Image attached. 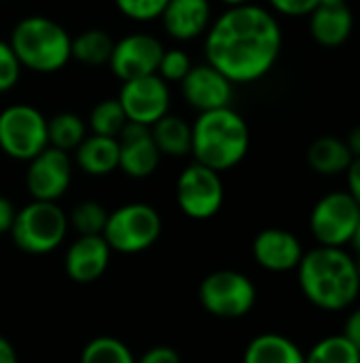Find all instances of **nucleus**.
I'll use <instances>...</instances> for the list:
<instances>
[{
	"label": "nucleus",
	"instance_id": "nucleus-1",
	"mask_svg": "<svg viewBox=\"0 0 360 363\" xmlns=\"http://www.w3.org/2000/svg\"><path fill=\"white\" fill-rule=\"evenodd\" d=\"M206 62L233 85L263 79L282 51V28L274 13L246 2L227 6L206 30Z\"/></svg>",
	"mask_w": 360,
	"mask_h": 363
},
{
	"label": "nucleus",
	"instance_id": "nucleus-2",
	"mask_svg": "<svg viewBox=\"0 0 360 363\" xmlns=\"http://www.w3.org/2000/svg\"><path fill=\"white\" fill-rule=\"evenodd\" d=\"M299 287L310 304L320 311H346L360 294L354 257L344 247H323L306 251L299 266Z\"/></svg>",
	"mask_w": 360,
	"mask_h": 363
},
{
	"label": "nucleus",
	"instance_id": "nucleus-3",
	"mask_svg": "<svg viewBox=\"0 0 360 363\" xmlns=\"http://www.w3.org/2000/svg\"><path fill=\"white\" fill-rule=\"evenodd\" d=\"M250 130L231 106L204 111L191 125V153L197 164L216 172L236 168L248 153Z\"/></svg>",
	"mask_w": 360,
	"mask_h": 363
},
{
	"label": "nucleus",
	"instance_id": "nucleus-4",
	"mask_svg": "<svg viewBox=\"0 0 360 363\" xmlns=\"http://www.w3.org/2000/svg\"><path fill=\"white\" fill-rule=\"evenodd\" d=\"M21 68L38 74L62 70L70 60V34L51 17L28 15L19 19L8 38Z\"/></svg>",
	"mask_w": 360,
	"mask_h": 363
},
{
	"label": "nucleus",
	"instance_id": "nucleus-5",
	"mask_svg": "<svg viewBox=\"0 0 360 363\" xmlns=\"http://www.w3.org/2000/svg\"><path fill=\"white\" fill-rule=\"evenodd\" d=\"M68 232V217L55 202L32 200L17 211L11 228L13 242L30 255H45L55 251Z\"/></svg>",
	"mask_w": 360,
	"mask_h": 363
},
{
	"label": "nucleus",
	"instance_id": "nucleus-6",
	"mask_svg": "<svg viewBox=\"0 0 360 363\" xmlns=\"http://www.w3.org/2000/svg\"><path fill=\"white\" fill-rule=\"evenodd\" d=\"M102 236L110 251L125 255L142 253L161 236V217L151 204L129 202L108 213Z\"/></svg>",
	"mask_w": 360,
	"mask_h": 363
},
{
	"label": "nucleus",
	"instance_id": "nucleus-7",
	"mask_svg": "<svg viewBox=\"0 0 360 363\" xmlns=\"http://www.w3.org/2000/svg\"><path fill=\"white\" fill-rule=\"evenodd\" d=\"M49 147L47 117L30 104H11L0 113V151L17 162H30Z\"/></svg>",
	"mask_w": 360,
	"mask_h": 363
},
{
	"label": "nucleus",
	"instance_id": "nucleus-8",
	"mask_svg": "<svg viewBox=\"0 0 360 363\" xmlns=\"http://www.w3.org/2000/svg\"><path fill=\"white\" fill-rule=\"evenodd\" d=\"M199 302L219 319H242L255 308L257 287L242 272L216 270L202 281Z\"/></svg>",
	"mask_w": 360,
	"mask_h": 363
},
{
	"label": "nucleus",
	"instance_id": "nucleus-9",
	"mask_svg": "<svg viewBox=\"0 0 360 363\" xmlns=\"http://www.w3.org/2000/svg\"><path fill=\"white\" fill-rule=\"evenodd\" d=\"M359 219V202L348 191H331L314 204L310 230L323 247H346L354 238Z\"/></svg>",
	"mask_w": 360,
	"mask_h": 363
},
{
	"label": "nucleus",
	"instance_id": "nucleus-10",
	"mask_svg": "<svg viewBox=\"0 0 360 363\" xmlns=\"http://www.w3.org/2000/svg\"><path fill=\"white\" fill-rule=\"evenodd\" d=\"M225 200V187L221 181V172L204 166V164H189L178 181H176V202L180 211L197 221L214 217Z\"/></svg>",
	"mask_w": 360,
	"mask_h": 363
},
{
	"label": "nucleus",
	"instance_id": "nucleus-11",
	"mask_svg": "<svg viewBox=\"0 0 360 363\" xmlns=\"http://www.w3.org/2000/svg\"><path fill=\"white\" fill-rule=\"evenodd\" d=\"M117 100L129 123L146 128L170 113V87L159 74L123 81Z\"/></svg>",
	"mask_w": 360,
	"mask_h": 363
},
{
	"label": "nucleus",
	"instance_id": "nucleus-12",
	"mask_svg": "<svg viewBox=\"0 0 360 363\" xmlns=\"http://www.w3.org/2000/svg\"><path fill=\"white\" fill-rule=\"evenodd\" d=\"M72 181V160L70 153L55 147L42 149L36 157L28 162L25 187L32 200L57 202Z\"/></svg>",
	"mask_w": 360,
	"mask_h": 363
},
{
	"label": "nucleus",
	"instance_id": "nucleus-13",
	"mask_svg": "<svg viewBox=\"0 0 360 363\" xmlns=\"http://www.w3.org/2000/svg\"><path fill=\"white\" fill-rule=\"evenodd\" d=\"M163 53L159 38L146 32H134L115 43L108 66L112 74L123 83L138 77L157 74V66Z\"/></svg>",
	"mask_w": 360,
	"mask_h": 363
},
{
	"label": "nucleus",
	"instance_id": "nucleus-14",
	"mask_svg": "<svg viewBox=\"0 0 360 363\" xmlns=\"http://www.w3.org/2000/svg\"><path fill=\"white\" fill-rule=\"evenodd\" d=\"M180 91L189 106L204 113V111L231 106L233 83L214 66L204 62V64L191 66L187 77L180 81Z\"/></svg>",
	"mask_w": 360,
	"mask_h": 363
},
{
	"label": "nucleus",
	"instance_id": "nucleus-15",
	"mask_svg": "<svg viewBox=\"0 0 360 363\" xmlns=\"http://www.w3.org/2000/svg\"><path fill=\"white\" fill-rule=\"evenodd\" d=\"M119 140V170L132 179L151 177L161 160V153L151 136V128L129 123L117 136Z\"/></svg>",
	"mask_w": 360,
	"mask_h": 363
},
{
	"label": "nucleus",
	"instance_id": "nucleus-16",
	"mask_svg": "<svg viewBox=\"0 0 360 363\" xmlns=\"http://www.w3.org/2000/svg\"><path fill=\"white\" fill-rule=\"evenodd\" d=\"M301 240L282 228H267L259 232L252 240V255L257 264L269 272H291L297 270L303 257Z\"/></svg>",
	"mask_w": 360,
	"mask_h": 363
},
{
	"label": "nucleus",
	"instance_id": "nucleus-17",
	"mask_svg": "<svg viewBox=\"0 0 360 363\" xmlns=\"http://www.w3.org/2000/svg\"><path fill=\"white\" fill-rule=\"evenodd\" d=\"M110 253L104 236H79L66 251V274L81 285L93 283L106 272Z\"/></svg>",
	"mask_w": 360,
	"mask_h": 363
},
{
	"label": "nucleus",
	"instance_id": "nucleus-18",
	"mask_svg": "<svg viewBox=\"0 0 360 363\" xmlns=\"http://www.w3.org/2000/svg\"><path fill=\"white\" fill-rule=\"evenodd\" d=\"M163 30L176 40H193L212 23L210 0H168L161 13Z\"/></svg>",
	"mask_w": 360,
	"mask_h": 363
},
{
	"label": "nucleus",
	"instance_id": "nucleus-19",
	"mask_svg": "<svg viewBox=\"0 0 360 363\" xmlns=\"http://www.w3.org/2000/svg\"><path fill=\"white\" fill-rule=\"evenodd\" d=\"M308 17L310 34L323 47L344 45L354 30V15L348 4H318Z\"/></svg>",
	"mask_w": 360,
	"mask_h": 363
},
{
	"label": "nucleus",
	"instance_id": "nucleus-20",
	"mask_svg": "<svg viewBox=\"0 0 360 363\" xmlns=\"http://www.w3.org/2000/svg\"><path fill=\"white\" fill-rule=\"evenodd\" d=\"M76 166L91 177H104L119 170V140L110 136H85L74 149Z\"/></svg>",
	"mask_w": 360,
	"mask_h": 363
},
{
	"label": "nucleus",
	"instance_id": "nucleus-21",
	"mask_svg": "<svg viewBox=\"0 0 360 363\" xmlns=\"http://www.w3.org/2000/svg\"><path fill=\"white\" fill-rule=\"evenodd\" d=\"M244 363H306V353L282 334H261L244 351Z\"/></svg>",
	"mask_w": 360,
	"mask_h": 363
},
{
	"label": "nucleus",
	"instance_id": "nucleus-22",
	"mask_svg": "<svg viewBox=\"0 0 360 363\" xmlns=\"http://www.w3.org/2000/svg\"><path fill=\"white\" fill-rule=\"evenodd\" d=\"M354 155L350 153L346 140L335 136H320L308 149V164L314 172L333 177L350 168Z\"/></svg>",
	"mask_w": 360,
	"mask_h": 363
},
{
	"label": "nucleus",
	"instance_id": "nucleus-23",
	"mask_svg": "<svg viewBox=\"0 0 360 363\" xmlns=\"http://www.w3.org/2000/svg\"><path fill=\"white\" fill-rule=\"evenodd\" d=\"M151 136L161 155L185 157L191 153V125L178 115H163L151 125Z\"/></svg>",
	"mask_w": 360,
	"mask_h": 363
},
{
	"label": "nucleus",
	"instance_id": "nucleus-24",
	"mask_svg": "<svg viewBox=\"0 0 360 363\" xmlns=\"http://www.w3.org/2000/svg\"><path fill=\"white\" fill-rule=\"evenodd\" d=\"M112 47H115V40L110 38V34L106 30L89 28L72 38L70 53H72V60H76L85 66L98 68V66L108 64Z\"/></svg>",
	"mask_w": 360,
	"mask_h": 363
},
{
	"label": "nucleus",
	"instance_id": "nucleus-25",
	"mask_svg": "<svg viewBox=\"0 0 360 363\" xmlns=\"http://www.w3.org/2000/svg\"><path fill=\"white\" fill-rule=\"evenodd\" d=\"M85 136H87V123L76 113L64 111V113H57L51 119H47L49 147L70 153L83 143Z\"/></svg>",
	"mask_w": 360,
	"mask_h": 363
},
{
	"label": "nucleus",
	"instance_id": "nucleus-26",
	"mask_svg": "<svg viewBox=\"0 0 360 363\" xmlns=\"http://www.w3.org/2000/svg\"><path fill=\"white\" fill-rule=\"evenodd\" d=\"M306 363H360V351L344 334H335L318 340L306 353Z\"/></svg>",
	"mask_w": 360,
	"mask_h": 363
},
{
	"label": "nucleus",
	"instance_id": "nucleus-27",
	"mask_svg": "<svg viewBox=\"0 0 360 363\" xmlns=\"http://www.w3.org/2000/svg\"><path fill=\"white\" fill-rule=\"evenodd\" d=\"M125 125H127V117L117 98H106V100L98 102L89 113L91 134L117 138Z\"/></svg>",
	"mask_w": 360,
	"mask_h": 363
},
{
	"label": "nucleus",
	"instance_id": "nucleus-28",
	"mask_svg": "<svg viewBox=\"0 0 360 363\" xmlns=\"http://www.w3.org/2000/svg\"><path fill=\"white\" fill-rule=\"evenodd\" d=\"M79 363H136V357L119 338L98 336L85 345Z\"/></svg>",
	"mask_w": 360,
	"mask_h": 363
},
{
	"label": "nucleus",
	"instance_id": "nucleus-29",
	"mask_svg": "<svg viewBox=\"0 0 360 363\" xmlns=\"http://www.w3.org/2000/svg\"><path fill=\"white\" fill-rule=\"evenodd\" d=\"M106 219H108V211L100 202L83 200L72 208L68 225H72L79 236H102Z\"/></svg>",
	"mask_w": 360,
	"mask_h": 363
},
{
	"label": "nucleus",
	"instance_id": "nucleus-30",
	"mask_svg": "<svg viewBox=\"0 0 360 363\" xmlns=\"http://www.w3.org/2000/svg\"><path fill=\"white\" fill-rule=\"evenodd\" d=\"M193 62L189 57L187 51L182 49H163L159 66H157V74L166 81V83H180L187 72L191 70Z\"/></svg>",
	"mask_w": 360,
	"mask_h": 363
},
{
	"label": "nucleus",
	"instance_id": "nucleus-31",
	"mask_svg": "<svg viewBox=\"0 0 360 363\" xmlns=\"http://www.w3.org/2000/svg\"><path fill=\"white\" fill-rule=\"evenodd\" d=\"M168 0H115V6L132 21L159 19Z\"/></svg>",
	"mask_w": 360,
	"mask_h": 363
},
{
	"label": "nucleus",
	"instance_id": "nucleus-32",
	"mask_svg": "<svg viewBox=\"0 0 360 363\" xmlns=\"http://www.w3.org/2000/svg\"><path fill=\"white\" fill-rule=\"evenodd\" d=\"M21 77V64L8 40L0 38V94L11 91Z\"/></svg>",
	"mask_w": 360,
	"mask_h": 363
},
{
	"label": "nucleus",
	"instance_id": "nucleus-33",
	"mask_svg": "<svg viewBox=\"0 0 360 363\" xmlns=\"http://www.w3.org/2000/svg\"><path fill=\"white\" fill-rule=\"evenodd\" d=\"M269 6L286 17H301V15H310L316 6L318 0H267Z\"/></svg>",
	"mask_w": 360,
	"mask_h": 363
},
{
	"label": "nucleus",
	"instance_id": "nucleus-34",
	"mask_svg": "<svg viewBox=\"0 0 360 363\" xmlns=\"http://www.w3.org/2000/svg\"><path fill=\"white\" fill-rule=\"evenodd\" d=\"M136 363H182L180 355L172 347H153Z\"/></svg>",
	"mask_w": 360,
	"mask_h": 363
},
{
	"label": "nucleus",
	"instance_id": "nucleus-35",
	"mask_svg": "<svg viewBox=\"0 0 360 363\" xmlns=\"http://www.w3.org/2000/svg\"><path fill=\"white\" fill-rule=\"evenodd\" d=\"M15 215H17V208L13 206V202L8 198L0 196V234H11Z\"/></svg>",
	"mask_w": 360,
	"mask_h": 363
},
{
	"label": "nucleus",
	"instance_id": "nucleus-36",
	"mask_svg": "<svg viewBox=\"0 0 360 363\" xmlns=\"http://www.w3.org/2000/svg\"><path fill=\"white\" fill-rule=\"evenodd\" d=\"M342 334H344V336H346V338H348V340L360 351V306L359 308H354V311L348 315Z\"/></svg>",
	"mask_w": 360,
	"mask_h": 363
},
{
	"label": "nucleus",
	"instance_id": "nucleus-37",
	"mask_svg": "<svg viewBox=\"0 0 360 363\" xmlns=\"http://www.w3.org/2000/svg\"><path fill=\"white\" fill-rule=\"evenodd\" d=\"M348 174V194L359 202L360 206V157H354L350 168L346 170Z\"/></svg>",
	"mask_w": 360,
	"mask_h": 363
},
{
	"label": "nucleus",
	"instance_id": "nucleus-38",
	"mask_svg": "<svg viewBox=\"0 0 360 363\" xmlns=\"http://www.w3.org/2000/svg\"><path fill=\"white\" fill-rule=\"evenodd\" d=\"M0 363H19L15 347L4 336H0Z\"/></svg>",
	"mask_w": 360,
	"mask_h": 363
},
{
	"label": "nucleus",
	"instance_id": "nucleus-39",
	"mask_svg": "<svg viewBox=\"0 0 360 363\" xmlns=\"http://www.w3.org/2000/svg\"><path fill=\"white\" fill-rule=\"evenodd\" d=\"M346 145H348V149H350V153L354 157H360V123L350 130V134L346 138Z\"/></svg>",
	"mask_w": 360,
	"mask_h": 363
},
{
	"label": "nucleus",
	"instance_id": "nucleus-40",
	"mask_svg": "<svg viewBox=\"0 0 360 363\" xmlns=\"http://www.w3.org/2000/svg\"><path fill=\"white\" fill-rule=\"evenodd\" d=\"M352 245H354V249L360 251V219H359V225H356V232H354V238H352Z\"/></svg>",
	"mask_w": 360,
	"mask_h": 363
},
{
	"label": "nucleus",
	"instance_id": "nucleus-41",
	"mask_svg": "<svg viewBox=\"0 0 360 363\" xmlns=\"http://www.w3.org/2000/svg\"><path fill=\"white\" fill-rule=\"evenodd\" d=\"M223 4H227V6H238V4H246V2H250V0H221Z\"/></svg>",
	"mask_w": 360,
	"mask_h": 363
},
{
	"label": "nucleus",
	"instance_id": "nucleus-42",
	"mask_svg": "<svg viewBox=\"0 0 360 363\" xmlns=\"http://www.w3.org/2000/svg\"><path fill=\"white\" fill-rule=\"evenodd\" d=\"M318 4H346V0H318Z\"/></svg>",
	"mask_w": 360,
	"mask_h": 363
},
{
	"label": "nucleus",
	"instance_id": "nucleus-43",
	"mask_svg": "<svg viewBox=\"0 0 360 363\" xmlns=\"http://www.w3.org/2000/svg\"><path fill=\"white\" fill-rule=\"evenodd\" d=\"M354 264H356V272H359V279H360V251H359V257L354 259Z\"/></svg>",
	"mask_w": 360,
	"mask_h": 363
}]
</instances>
